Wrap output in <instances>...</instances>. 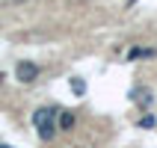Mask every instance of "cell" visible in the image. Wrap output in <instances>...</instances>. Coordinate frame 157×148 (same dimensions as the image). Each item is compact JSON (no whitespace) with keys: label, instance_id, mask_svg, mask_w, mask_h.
<instances>
[{"label":"cell","instance_id":"6da1fadb","mask_svg":"<svg viewBox=\"0 0 157 148\" xmlns=\"http://www.w3.org/2000/svg\"><path fill=\"white\" fill-rule=\"evenodd\" d=\"M33 127L39 133V139L51 142L56 136V110L53 107H42V110H36L33 113Z\"/></svg>","mask_w":157,"mask_h":148},{"label":"cell","instance_id":"7a4b0ae2","mask_svg":"<svg viewBox=\"0 0 157 148\" xmlns=\"http://www.w3.org/2000/svg\"><path fill=\"white\" fill-rule=\"evenodd\" d=\"M15 77L21 80V83H33V80H39V65L30 59H21L15 65Z\"/></svg>","mask_w":157,"mask_h":148},{"label":"cell","instance_id":"3957f363","mask_svg":"<svg viewBox=\"0 0 157 148\" xmlns=\"http://www.w3.org/2000/svg\"><path fill=\"white\" fill-rule=\"evenodd\" d=\"M131 101H133L136 107H142V110H148V107L154 104V92L145 89V86H133V89H131Z\"/></svg>","mask_w":157,"mask_h":148},{"label":"cell","instance_id":"277c9868","mask_svg":"<svg viewBox=\"0 0 157 148\" xmlns=\"http://www.w3.org/2000/svg\"><path fill=\"white\" fill-rule=\"evenodd\" d=\"M151 56H157L154 47H131L128 51V59H151Z\"/></svg>","mask_w":157,"mask_h":148},{"label":"cell","instance_id":"5b68a950","mask_svg":"<svg viewBox=\"0 0 157 148\" xmlns=\"http://www.w3.org/2000/svg\"><path fill=\"white\" fill-rule=\"evenodd\" d=\"M56 127H62V131H74V113H56Z\"/></svg>","mask_w":157,"mask_h":148},{"label":"cell","instance_id":"8992f818","mask_svg":"<svg viewBox=\"0 0 157 148\" xmlns=\"http://www.w3.org/2000/svg\"><path fill=\"white\" fill-rule=\"evenodd\" d=\"M71 92H74V95H86V83H83V77H71Z\"/></svg>","mask_w":157,"mask_h":148},{"label":"cell","instance_id":"52a82bcc","mask_svg":"<svg viewBox=\"0 0 157 148\" xmlns=\"http://www.w3.org/2000/svg\"><path fill=\"white\" fill-rule=\"evenodd\" d=\"M154 124H157V119H154V116H142V119H140V127H142V131H151Z\"/></svg>","mask_w":157,"mask_h":148},{"label":"cell","instance_id":"ba28073f","mask_svg":"<svg viewBox=\"0 0 157 148\" xmlns=\"http://www.w3.org/2000/svg\"><path fill=\"white\" fill-rule=\"evenodd\" d=\"M12 3H24V0H12Z\"/></svg>","mask_w":157,"mask_h":148},{"label":"cell","instance_id":"9c48e42d","mask_svg":"<svg viewBox=\"0 0 157 148\" xmlns=\"http://www.w3.org/2000/svg\"><path fill=\"white\" fill-rule=\"evenodd\" d=\"M0 83H3V71H0Z\"/></svg>","mask_w":157,"mask_h":148},{"label":"cell","instance_id":"30bf717a","mask_svg":"<svg viewBox=\"0 0 157 148\" xmlns=\"http://www.w3.org/2000/svg\"><path fill=\"white\" fill-rule=\"evenodd\" d=\"M133 3H136V0H131V6H133Z\"/></svg>","mask_w":157,"mask_h":148},{"label":"cell","instance_id":"8fae6325","mask_svg":"<svg viewBox=\"0 0 157 148\" xmlns=\"http://www.w3.org/2000/svg\"><path fill=\"white\" fill-rule=\"evenodd\" d=\"M0 148H9V145H0Z\"/></svg>","mask_w":157,"mask_h":148}]
</instances>
